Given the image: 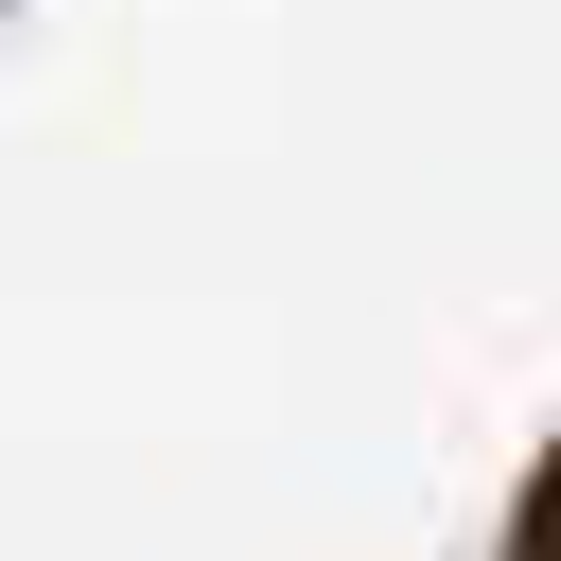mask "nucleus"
<instances>
[{
    "label": "nucleus",
    "instance_id": "1",
    "mask_svg": "<svg viewBox=\"0 0 561 561\" xmlns=\"http://www.w3.org/2000/svg\"><path fill=\"white\" fill-rule=\"evenodd\" d=\"M491 561H561V438L526 456V491H508V543H491Z\"/></svg>",
    "mask_w": 561,
    "mask_h": 561
}]
</instances>
